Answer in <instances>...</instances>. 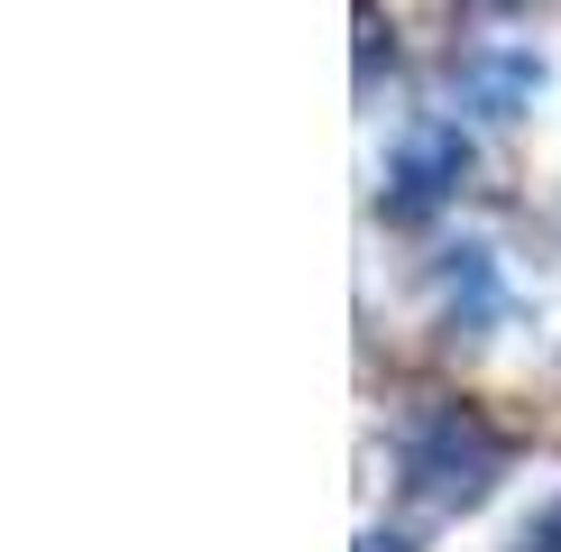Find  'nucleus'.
Returning <instances> with one entry per match:
<instances>
[{
	"label": "nucleus",
	"instance_id": "obj_6",
	"mask_svg": "<svg viewBox=\"0 0 561 552\" xmlns=\"http://www.w3.org/2000/svg\"><path fill=\"white\" fill-rule=\"evenodd\" d=\"M359 552H396V534H368V543H359Z\"/></svg>",
	"mask_w": 561,
	"mask_h": 552
},
{
	"label": "nucleus",
	"instance_id": "obj_7",
	"mask_svg": "<svg viewBox=\"0 0 561 552\" xmlns=\"http://www.w3.org/2000/svg\"><path fill=\"white\" fill-rule=\"evenodd\" d=\"M479 10H506V0H479Z\"/></svg>",
	"mask_w": 561,
	"mask_h": 552
},
{
	"label": "nucleus",
	"instance_id": "obj_3",
	"mask_svg": "<svg viewBox=\"0 0 561 552\" xmlns=\"http://www.w3.org/2000/svg\"><path fill=\"white\" fill-rule=\"evenodd\" d=\"M433 295H442V313H451V332H497L506 304H516L497 249H479V240H460V249L433 258Z\"/></svg>",
	"mask_w": 561,
	"mask_h": 552
},
{
	"label": "nucleus",
	"instance_id": "obj_5",
	"mask_svg": "<svg viewBox=\"0 0 561 552\" xmlns=\"http://www.w3.org/2000/svg\"><path fill=\"white\" fill-rule=\"evenodd\" d=\"M516 552H561V506H543V516L525 525V534H516Z\"/></svg>",
	"mask_w": 561,
	"mask_h": 552
},
{
	"label": "nucleus",
	"instance_id": "obj_2",
	"mask_svg": "<svg viewBox=\"0 0 561 552\" xmlns=\"http://www.w3.org/2000/svg\"><path fill=\"white\" fill-rule=\"evenodd\" d=\"M460 175H470V129L460 120H424L396 138L387 157V221H424L442 203L460 194Z\"/></svg>",
	"mask_w": 561,
	"mask_h": 552
},
{
	"label": "nucleus",
	"instance_id": "obj_4",
	"mask_svg": "<svg viewBox=\"0 0 561 552\" xmlns=\"http://www.w3.org/2000/svg\"><path fill=\"white\" fill-rule=\"evenodd\" d=\"M534 92H543V65H534L525 46H479V56L451 65V102L470 111V120H516Z\"/></svg>",
	"mask_w": 561,
	"mask_h": 552
},
{
	"label": "nucleus",
	"instance_id": "obj_1",
	"mask_svg": "<svg viewBox=\"0 0 561 552\" xmlns=\"http://www.w3.org/2000/svg\"><path fill=\"white\" fill-rule=\"evenodd\" d=\"M396 488H405L424 516H460V506H479L488 488L506 479V442H497V424L470 405H451V396H424L396 424Z\"/></svg>",
	"mask_w": 561,
	"mask_h": 552
}]
</instances>
